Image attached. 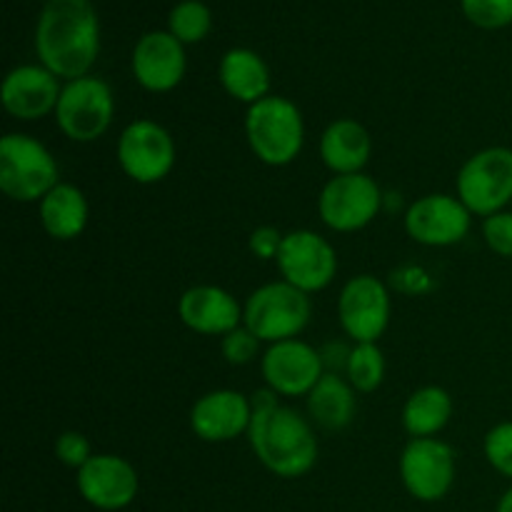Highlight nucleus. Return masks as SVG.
Here are the masks:
<instances>
[{
	"instance_id": "obj_17",
	"label": "nucleus",
	"mask_w": 512,
	"mask_h": 512,
	"mask_svg": "<svg viewBox=\"0 0 512 512\" xmlns=\"http://www.w3.org/2000/svg\"><path fill=\"white\" fill-rule=\"evenodd\" d=\"M58 75L50 73L45 65H18L10 70L0 88L5 113L18 120H40L55 113L60 100Z\"/></svg>"
},
{
	"instance_id": "obj_4",
	"label": "nucleus",
	"mask_w": 512,
	"mask_h": 512,
	"mask_svg": "<svg viewBox=\"0 0 512 512\" xmlns=\"http://www.w3.org/2000/svg\"><path fill=\"white\" fill-rule=\"evenodd\" d=\"M58 183V160L38 138L8 133L0 140V190L10 200L40 203Z\"/></svg>"
},
{
	"instance_id": "obj_23",
	"label": "nucleus",
	"mask_w": 512,
	"mask_h": 512,
	"mask_svg": "<svg viewBox=\"0 0 512 512\" xmlns=\"http://www.w3.org/2000/svg\"><path fill=\"white\" fill-rule=\"evenodd\" d=\"M358 390L350 385L348 378L338 373H325L308 395V413L320 428L345 430L355 418L358 410Z\"/></svg>"
},
{
	"instance_id": "obj_10",
	"label": "nucleus",
	"mask_w": 512,
	"mask_h": 512,
	"mask_svg": "<svg viewBox=\"0 0 512 512\" xmlns=\"http://www.w3.org/2000/svg\"><path fill=\"white\" fill-rule=\"evenodd\" d=\"M455 450L438 438H413L400 455V480L420 503H438L455 483Z\"/></svg>"
},
{
	"instance_id": "obj_28",
	"label": "nucleus",
	"mask_w": 512,
	"mask_h": 512,
	"mask_svg": "<svg viewBox=\"0 0 512 512\" xmlns=\"http://www.w3.org/2000/svg\"><path fill=\"white\" fill-rule=\"evenodd\" d=\"M483 450L495 473L512 480V420H508V423H498L495 428L488 430Z\"/></svg>"
},
{
	"instance_id": "obj_29",
	"label": "nucleus",
	"mask_w": 512,
	"mask_h": 512,
	"mask_svg": "<svg viewBox=\"0 0 512 512\" xmlns=\"http://www.w3.org/2000/svg\"><path fill=\"white\" fill-rule=\"evenodd\" d=\"M260 340L245 325L220 338V353L230 365H248L258 358Z\"/></svg>"
},
{
	"instance_id": "obj_15",
	"label": "nucleus",
	"mask_w": 512,
	"mask_h": 512,
	"mask_svg": "<svg viewBox=\"0 0 512 512\" xmlns=\"http://www.w3.org/2000/svg\"><path fill=\"white\" fill-rule=\"evenodd\" d=\"M78 490L95 510H123L138 498L140 478L133 465L120 455H93L78 470Z\"/></svg>"
},
{
	"instance_id": "obj_1",
	"label": "nucleus",
	"mask_w": 512,
	"mask_h": 512,
	"mask_svg": "<svg viewBox=\"0 0 512 512\" xmlns=\"http://www.w3.org/2000/svg\"><path fill=\"white\" fill-rule=\"evenodd\" d=\"M278 398L270 388L255 390L250 398V448L265 470L278 478H303L318 463V438L308 420L295 408L280 405Z\"/></svg>"
},
{
	"instance_id": "obj_21",
	"label": "nucleus",
	"mask_w": 512,
	"mask_h": 512,
	"mask_svg": "<svg viewBox=\"0 0 512 512\" xmlns=\"http://www.w3.org/2000/svg\"><path fill=\"white\" fill-rule=\"evenodd\" d=\"M218 78L225 93L248 108L270 95L268 63L250 48H230L220 58Z\"/></svg>"
},
{
	"instance_id": "obj_22",
	"label": "nucleus",
	"mask_w": 512,
	"mask_h": 512,
	"mask_svg": "<svg viewBox=\"0 0 512 512\" xmlns=\"http://www.w3.org/2000/svg\"><path fill=\"white\" fill-rule=\"evenodd\" d=\"M88 200L73 183H58L40 200V225L55 240H73L88 225Z\"/></svg>"
},
{
	"instance_id": "obj_13",
	"label": "nucleus",
	"mask_w": 512,
	"mask_h": 512,
	"mask_svg": "<svg viewBox=\"0 0 512 512\" xmlns=\"http://www.w3.org/2000/svg\"><path fill=\"white\" fill-rule=\"evenodd\" d=\"M473 213L458 195L433 193L418 198L405 210V230L410 238L428 248H448L468 238Z\"/></svg>"
},
{
	"instance_id": "obj_20",
	"label": "nucleus",
	"mask_w": 512,
	"mask_h": 512,
	"mask_svg": "<svg viewBox=\"0 0 512 512\" xmlns=\"http://www.w3.org/2000/svg\"><path fill=\"white\" fill-rule=\"evenodd\" d=\"M370 153H373L370 133L353 118L333 120L320 138V160L335 175L363 173Z\"/></svg>"
},
{
	"instance_id": "obj_18",
	"label": "nucleus",
	"mask_w": 512,
	"mask_h": 512,
	"mask_svg": "<svg viewBox=\"0 0 512 512\" xmlns=\"http://www.w3.org/2000/svg\"><path fill=\"white\" fill-rule=\"evenodd\" d=\"M253 405L238 390H213L195 400L190 428L205 443H230L248 433Z\"/></svg>"
},
{
	"instance_id": "obj_16",
	"label": "nucleus",
	"mask_w": 512,
	"mask_h": 512,
	"mask_svg": "<svg viewBox=\"0 0 512 512\" xmlns=\"http://www.w3.org/2000/svg\"><path fill=\"white\" fill-rule=\"evenodd\" d=\"M130 68L140 88L150 93H170L185 78V45L168 30H150L135 43Z\"/></svg>"
},
{
	"instance_id": "obj_25",
	"label": "nucleus",
	"mask_w": 512,
	"mask_h": 512,
	"mask_svg": "<svg viewBox=\"0 0 512 512\" xmlns=\"http://www.w3.org/2000/svg\"><path fill=\"white\" fill-rule=\"evenodd\" d=\"M345 378L350 380L358 393H373L380 388L385 378V358L378 343H355L350 350Z\"/></svg>"
},
{
	"instance_id": "obj_8",
	"label": "nucleus",
	"mask_w": 512,
	"mask_h": 512,
	"mask_svg": "<svg viewBox=\"0 0 512 512\" xmlns=\"http://www.w3.org/2000/svg\"><path fill=\"white\" fill-rule=\"evenodd\" d=\"M383 190L370 175H335L320 190L318 210L323 223L335 233H358L368 228L383 210Z\"/></svg>"
},
{
	"instance_id": "obj_6",
	"label": "nucleus",
	"mask_w": 512,
	"mask_h": 512,
	"mask_svg": "<svg viewBox=\"0 0 512 512\" xmlns=\"http://www.w3.org/2000/svg\"><path fill=\"white\" fill-rule=\"evenodd\" d=\"M115 98L110 85L98 75L68 80L60 90L55 123L75 143H93L113 125Z\"/></svg>"
},
{
	"instance_id": "obj_14",
	"label": "nucleus",
	"mask_w": 512,
	"mask_h": 512,
	"mask_svg": "<svg viewBox=\"0 0 512 512\" xmlns=\"http://www.w3.org/2000/svg\"><path fill=\"white\" fill-rule=\"evenodd\" d=\"M260 370H263L268 388L283 398L310 395V390L325 375L320 350H315L313 345L300 338L268 345V350L260 358Z\"/></svg>"
},
{
	"instance_id": "obj_7",
	"label": "nucleus",
	"mask_w": 512,
	"mask_h": 512,
	"mask_svg": "<svg viewBox=\"0 0 512 512\" xmlns=\"http://www.w3.org/2000/svg\"><path fill=\"white\" fill-rule=\"evenodd\" d=\"M455 188L473 215L503 213L512 203V150L495 145L475 153L460 168Z\"/></svg>"
},
{
	"instance_id": "obj_3",
	"label": "nucleus",
	"mask_w": 512,
	"mask_h": 512,
	"mask_svg": "<svg viewBox=\"0 0 512 512\" xmlns=\"http://www.w3.org/2000/svg\"><path fill=\"white\" fill-rule=\"evenodd\" d=\"M245 135L255 158L273 168L290 165L305 143V123L298 105L280 95H268L250 105L245 115Z\"/></svg>"
},
{
	"instance_id": "obj_30",
	"label": "nucleus",
	"mask_w": 512,
	"mask_h": 512,
	"mask_svg": "<svg viewBox=\"0 0 512 512\" xmlns=\"http://www.w3.org/2000/svg\"><path fill=\"white\" fill-rule=\"evenodd\" d=\"M483 238L500 258L512 260V210H503L483 220Z\"/></svg>"
},
{
	"instance_id": "obj_33",
	"label": "nucleus",
	"mask_w": 512,
	"mask_h": 512,
	"mask_svg": "<svg viewBox=\"0 0 512 512\" xmlns=\"http://www.w3.org/2000/svg\"><path fill=\"white\" fill-rule=\"evenodd\" d=\"M350 350L353 348H345V345H340V343H330L320 350V358H323L325 368H330V373H338V370L348 368Z\"/></svg>"
},
{
	"instance_id": "obj_9",
	"label": "nucleus",
	"mask_w": 512,
	"mask_h": 512,
	"mask_svg": "<svg viewBox=\"0 0 512 512\" xmlns=\"http://www.w3.org/2000/svg\"><path fill=\"white\" fill-rule=\"evenodd\" d=\"M118 163L140 185L160 183L175 168V140L160 123L148 118L125 125L118 140Z\"/></svg>"
},
{
	"instance_id": "obj_5",
	"label": "nucleus",
	"mask_w": 512,
	"mask_h": 512,
	"mask_svg": "<svg viewBox=\"0 0 512 512\" xmlns=\"http://www.w3.org/2000/svg\"><path fill=\"white\" fill-rule=\"evenodd\" d=\"M313 305L308 293L285 280L260 285L250 293L243 308V325L260 343H283L293 340L308 328Z\"/></svg>"
},
{
	"instance_id": "obj_2",
	"label": "nucleus",
	"mask_w": 512,
	"mask_h": 512,
	"mask_svg": "<svg viewBox=\"0 0 512 512\" xmlns=\"http://www.w3.org/2000/svg\"><path fill=\"white\" fill-rule=\"evenodd\" d=\"M40 65L58 78L90 75L100 53V20L90 0H48L35 25Z\"/></svg>"
},
{
	"instance_id": "obj_19",
	"label": "nucleus",
	"mask_w": 512,
	"mask_h": 512,
	"mask_svg": "<svg viewBox=\"0 0 512 512\" xmlns=\"http://www.w3.org/2000/svg\"><path fill=\"white\" fill-rule=\"evenodd\" d=\"M178 315L185 328L200 335H228L240 328L243 308L228 290L218 285H195L180 295Z\"/></svg>"
},
{
	"instance_id": "obj_32",
	"label": "nucleus",
	"mask_w": 512,
	"mask_h": 512,
	"mask_svg": "<svg viewBox=\"0 0 512 512\" xmlns=\"http://www.w3.org/2000/svg\"><path fill=\"white\" fill-rule=\"evenodd\" d=\"M285 235L273 225H260L250 233V253L258 260H275L280 253Z\"/></svg>"
},
{
	"instance_id": "obj_26",
	"label": "nucleus",
	"mask_w": 512,
	"mask_h": 512,
	"mask_svg": "<svg viewBox=\"0 0 512 512\" xmlns=\"http://www.w3.org/2000/svg\"><path fill=\"white\" fill-rule=\"evenodd\" d=\"M210 28H213V13L203 0H180L168 15V33H173L183 45L208 38Z\"/></svg>"
},
{
	"instance_id": "obj_11",
	"label": "nucleus",
	"mask_w": 512,
	"mask_h": 512,
	"mask_svg": "<svg viewBox=\"0 0 512 512\" xmlns=\"http://www.w3.org/2000/svg\"><path fill=\"white\" fill-rule=\"evenodd\" d=\"M285 283L295 285L303 293L325 290L338 275L335 248L315 230H293L285 233L280 253L275 258Z\"/></svg>"
},
{
	"instance_id": "obj_24",
	"label": "nucleus",
	"mask_w": 512,
	"mask_h": 512,
	"mask_svg": "<svg viewBox=\"0 0 512 512\" xmlns=\"http://www.w3.org/2000/svg\"><path fill=\"white\" fill-rule=\"evenodd\" d=\"M453 418V398L438 385L415 390L403 405V428L413 438H435Z\"/></svg>"
},
{
	"instance_id": "obj_34",
	"label": "nucleus",
	"mask_w": 512,
	"mask_h": 512,
	"mask_svg": "<svg viewBox=\"0 0 512 512\" xmlns=\"http://www.w3.org/2000/svg\"><path fill=\"white\" fill-rule=\"evenodd\" d=\"M495 512H512V485L503 493V498H500L498 503V510Z\"/></svg>"
},
{
	"instance_id": "obj_12",
	"label": "nucleus",
	"mask_w": 512,
	"mask_h": 512,
	"mask_svg": "<svg viewBox=\"0 0 512 512\" xmlns=\"http://www.w3.org/2000/svg\"><path fill=\"white\" fill-rule=\"evenodd\" d=\"M340 328L353 343H378L390 323V293L375 275H355L340 290Z\"/></svg>"
},
{
	"instance_id": "obj_31",
	"label": "nucleus",
	"mask_w": 512,
	"mask_h": 512,
	"mask_svg": "<svg viewBox=\"0 0 512 512\" xmlns=\"http://www.w3.org/2000/svg\"><path fill=\"white\" fill-rule=\"evenodd\" d=\"M55 458L60 460L68 468L80 470L93 453H90V443L83 433L78 430H68V433H60L58 440H55Z\"/></svg>"
},
{
	"instance_id": "obj_27",
	"label": "nucleus",
	"mask_w": 512,
	"mask_h": 512,
	"mask_svg": "<svg viewBox=\"0 0 512 512\" xmlns=\"http://www.w3.org/2000/svg\"><path fill=\"white\" fill-rule=\"evenodd\" d=\"M463 15L483 30H500L512 23V0H460Z\"/></svg>"
}]
</instances>
